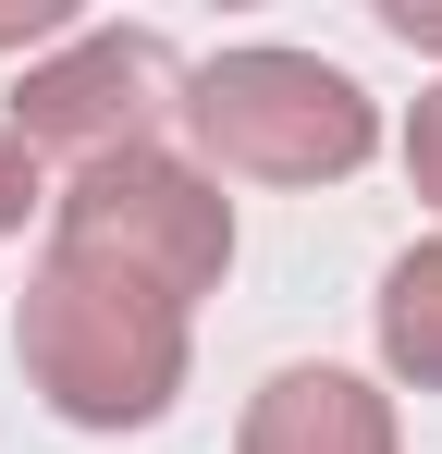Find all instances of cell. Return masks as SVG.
Returning a JSON list of instances; mask_svg holds the SVG:
<instances>
[{"label":"cell","instance_id":"1","mask_svg":"<svg viewBox=\"0 0 442 454\" xmlns=\"http://www.w3.org/2000/svg\"><path fill=\"white\" fill-rule=\"evenodd\" d=\"M12 356H25L50 418H74V430H147L185 393V307L50 258L25 283V307H12Z\"/></svg>","mask_w":442,"mask_h":454},{"label":"cell","instance_id":"2","mask_svg":"<svg viewBox=\"0 0 442 454\" xmlns=\"http://www.w3.org/2000/svg\"><path fill=\"white\" fill-rule=\"evenodd\" d=\"M185 136L209 148V184L221 172H246V184H344L381 148V111L320 50H221V62L185 74Z\"/></svg>","mask_w":442,"mask_h":454},{"label":"cell","instance_id":"3","mask_svg":"<svg viewBox=\"0 0 442 454\" xmlns=\"http://www.w3.org/2000/svg\"><path fill=\"white\" fill-rule=\"evenodd\" d=\"M50 258L111 270V283H136L160 307H197L233 270V197L172 148H123L50 197Z\"/></svg>","mask_w":442,"mask_h":454},{"label":"cell","instance_id":"4","mask_svg":"<svg viewBox=\"0 0 442 454\" xmlns=\"http://www.w3.org/2000/svg\"><path fill=\"white\" fill-rule=\"evenodd\" d=\"M172 111H185V74H172V50L147 25H86L50 62H25V86H12V136L37 160H74V172L147 148Z\"/></svg>","mask_w":442,"mask_h":454},{"label":"cell","instance_id":"5","mask_svg":"<svg viewBox=\"0 0 442 454\" xmlns=\"http://www.w3.org/2000/svg\"><path fill=\"white\" fill-rule=\"evenodd\" d=\"M233 454H406V442H393V393H368L357 369H271Z\"/></svg>","mask_w":442,"mask_h":454},{"label":"cell","instance_id":"6","mask_svg":"<svg viewBox=\"0 0 442 454\" xmlns=\"http://www.w3.org/2000/svg\"><path fill=\"white\" fill-rule=\"evenodd\" d=\"M381 356H393V380L442 393V233L381 270Z\"/></svg>","mask_w":442,"mask_h":454},{"label":"cell","instance_id":"7","mask_svg":"<svg viewBox=\"0 0 442 454\" xmlns=\"http://www.w3.org/2000/svg\"><path fill=\"white\" fill-rule=\"evenodd\" d=\"M37 209H50V184H37V148H25V136L0 123V233H25Z\"/></svg>","mask_w":442,"mask_h":454},{"label":"cell","instance_id":"8","mask_svg":"<svg viewBox=\"0 0 442 454\" xmlns=\"http://www.w3.org/2000/svg\"><path fill=\"white\" fill-rule=\"evenodd\" d=\"M406 172H418V197L442 209V86H418V111H406Z\"/></svg>","mask_w":442,"mask_h":454},{"label":"cell","instance_id":"9","mask_svg":"<svg viewBox=\"0 0 442 454\" xmlns=\"http://www.w3.org/2000/svg\"><path fill=\"white\" fill-rule=\"evenodd\" d=\"M381 25H393L406 50H442V12H430V0H381Z\"/></svg>","mask_w":442,"mask_h":454},{"label":"cell","instance_id":"10","mask_svg":"<svg viewBox=\"0 0 442 454\" xmlns=\"http://www.w3.org/2000/svg\"><path fill=\"white\" fill-rule=\"evenodd\" d=\"M25 37H62V0H25V12H0V50H25Z\"/></svg>","mask_w":442,"mask_h":454}]
</instances>
